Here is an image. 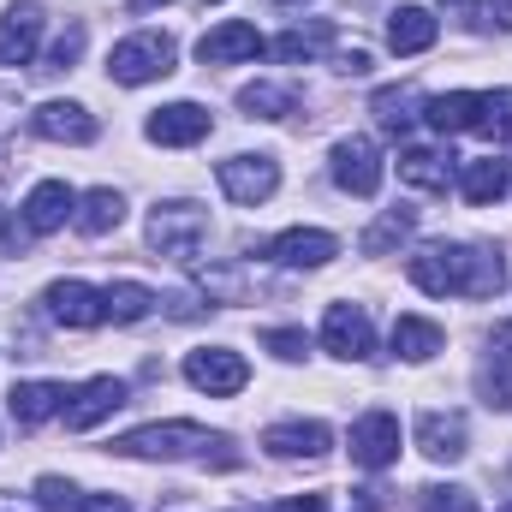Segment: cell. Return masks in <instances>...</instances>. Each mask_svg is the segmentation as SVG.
I'll return each instance as SVG.
<instances>
[{"label": "cell", "instance_id": "d6a6232c", "mask_svg": "<svg viewBox=\"0 0 512 512\" xmlns=\"http://www.w3.org/2000/svg\"><path fill=\"white\" fill-rule=\"evenodd\" d=\"M417 507L423 512H477V495L453 489V483H429V489H417Z\"/></svg>", "mask_w": 512, "mask_h": 512}, {"label": "cell", "instance_id": "44dd1931", "mask_svg": "<svg viewBox=\"0 0 512 512\" xmlns=\"http://www.w3.org/2000/svg\"><path fill=\"white\" fill-rule=\"evenodd\" d=\"M435 36H441V18L429 6H399L387 18V48L393 54H423V48H435Z\"/></svg>", "mask_w": 512, "mask_h": 512}, {"label": "cell", "instance_id": "60d3db41", "mask_svg": "<svg viewBox=\"0 0 512 512\" xmlns=\"http://www.w3.org/2000/svg\"><path fill=\"white\" fill-rule=\"evenodd\" d=\"M131 6H137V12H155V6H167V0H131Z\"/></svg>", "mask_w": 512, "mask_h": 512}, {"label": "cell", "instance_id": "836d02e7", "mask_svg": "<svg viewBox=\"0 0 512 512\" xmlns=\"http://www.w3.org/2000/svg\"><path fill=\"white\" fill-rule=\"evenodd\" d=\"M78 501H84V495H78L66 477H42V483H36V507L42 512H78Z\"/></svg>", "mask_w": 512, "mask_h": 512}, {"label": "cell", "instance_id": "e575fe53", "mask_svg": "<svg viewBox=\"0 0 512 512\" xmlns=\"http://www.w3.org/2000/svg\"><path fill=\"white\" fill-rule=\"evenodd\" d=\"M78 54H84V24H66V30H60V42L48 48V72H66Z\"/></svg>", "mask_w": 512, "mask_h": 512}, {"label": "cell", "instance_id": "7a4b0ae2", "mask_svg": "<svg viewBox=\"0 0 512 512\" xmlns=\"http://www.w3.org/2000/svg\"><path fill=\"white\" fill-rule=\"evenodd\" d=\"M120 459H215V465H239L227 435H209L203 423H143L114 441Z\"/></svg>", "mask_w": 512, "mask_h": 512}, {"label": "cell", "instance_id": "f35d334b", "mask_svg": "<svg viewBox=\"0 0 512 512\" xmlns=\"http://www.w3.org/2000/svg\"><path fill=\"white\" fill-rule=\"evenodd\" d=\"M268 512H328V501L322 495H292V501H280V507H268Z\"/></svg>", "mask_w": 512, "mask_h": 512}, {"label": "cell", "instance_id": "ac0fdd59", "mask_svg": "<svg viewBox=\"0 0 512 512\" xmlns=\"http://www.w3.org/2000/svg\"><path fill=\"white\" fill-rule=\"evenodd\" d=\"M36 42H42V6L36 0L6 6V18H0V66H24L36 54Z\"/></svg>", "mask_w": 512, "mask_h": 512}, {"label": "cell", "instance_id": "f546056e", "mask_svg": "<svg viewBox=\"0 0 512 512\" xmlns=\"http://www.w3.org/2000/svg\"><path fill=\"white\" fill-rule=\"evenodd\" d=\"M411 227H417V209H405V203H399V209H387L382 221L364 233V251H370V256H387L399 239H411Z\"/></svg>", "mask_w": 512, "mask_h": 512}, {"label": "cell", "instance_id": "52a82bcc", "mask_svg": "<svg viewBox=\"0 0 512 512\" xmlns=\"http://www.w3.org/2000/svg\"><path fill=\"white\" fill-rule=\"evenodd\" d=\"M382 149L370 143V137H340L334 143V185L346 191V197H376L382 191Z\"/></svg>", "mask_w": 512, "mask_h": 512}, {"label": "cell", "instance_id": "ab89813d", "mask_svg": "<svg viewBox=\"0 0 512 512\" xmlns=\"http://www.w3.org/2000/svg\"><path fill=\"white\" fill-rule=\"evenodd\" d=\"M441 6H447V12H465V18H471V6H477V0H441Z\"/></svg>", "mask_w": 512, "mask_h": 512}, {"label": "cell", "instance_id": "8fae6325", "mask_svg": "<svg viewBox=\"0 0 512 512\" xmlns=\"http://www.w3.org/2000/svg\"><path fill=\"white\" fill-rule=\"evenodd\" d=\"M399 459V417L393 411H364L352 423V465L364 471H387Z\"/></svg>", "mask_w": 512, "mask_h": 512}, {"label": "cell", "instance_id": "30bf717a", "mask_svg": "<svg viewBox=\"0 0 512 512\" xmlns=\"http://www.w3.org/2000/svg\"><path fill=\"white\" fill-rule=\"evenodd\" d=\"M256 54H268V42H262V30L245 24V18H221L215 30L197 36V60L203 66H233V60H256Z\"/></svg>", "mask_w": 512, "mask_h": 512}, {"label": "cell", "instance_id": "7c38bea8", "mask_svg": "<svg viewBox=\"0 0 512 512\" xmlns=\"http://www.w3.org/2000/svg\"><path fill=\"white\" fill-rule=\"evenodd\" d=\"M120 405H126V382H120V376H96V382H84L72 399H66V411H60V417H66V429H72V435H84V429L108 423Z\"/></svg>", "mask_w": 512, "mask_h": 512}, {"label": "cell", "instance_id": "9a60e30c", "mask_svg": "<svg viewBox=\"0 0 512 512\" xmlns=\"http://www.w3.org/2000/svg\"><path fill=\"white\" fill-rule=\"evenodd\" d=\"M417 447H423L435 465H459L465 447H471V429H465L459 411H423V417H417Z\"/></svg>", "mask_w": 512, "mask_h": 512}, {"label": "cell", "instance_id": "4dcf8cb0", "mask_svg": "<svg viewBox=\"0 0 512 512\" xmlns=\"http://www.w3.org/2000/svg\"><path fill=\"white\" fill-rule=\"evenodd\" d=\"M417 108H423L417 90H376V120L387 131H411L417 126Z\"/></svg>", "mask_w": 512, "mask_h": 512}, {"label": "cell", "instance_id": "484cf974", "mask_svg": "<svg viewBox=\"0 0 512 512\" xmlns=\"http://www.w3.org/2000/svg\"><path fill=\"white\" fill-rule=\"evenodd\" d=\"M441 346H447V334H441L435 322H423V316H399V322H393V352H399L405 364H429Z\"/></svg>", "mask_w": 512, "mask_h": 512}, {"label": "cell", "instance_id": "6da1fadb", "mask_svg": "<svg viewBox=\"0 0 512 512\" xmlns=\"http://www.w3.org/2000/svg\"><path fill=\"white\" fill-rule=\"evenodd\" d=\"M405 274L429 298H495L507 286V262L495 251H471V245H423L405 262Z\"/></svg>", "mask_w": 512, "mask_h": 512}, {"label": "cell", "instance_id": "7402d4cb", "mask_svg": "<svg viewBox=\"0 0 512 512\" xmlns=\"http://www.w3.org/2000/svg\"><path fill=\"white\" fill-rule=\"evenodd\" d=\"M66 387L60 382H18L12 393H6V405H12V417L24 423V429H36V423H48V417H60L66 411Z\"/></svg>", "mask_w": 512, "mask_h": 512}, {"label": "cell", "instance_id": "8d00e7d4", "mask_svg": "<svg viewBox=\"0 0 512 512\" xmlns=\"http://www.w3.org/2000/svg\"><path fill=\"white\" fill-rule=\"evenodd\" d=\"M471 24L477 30H512V0H477L471 6Z\"/></svg>", "mask_w": 512, "mask_h": 512}, {"label": "cell", "instance_id": "f1b7e54d", "mask_svg": "<svg viewBox=\"0 0 512 512\" xmlns=\"http://www.w3.org/2000/svg\"><path fill=\"white\" fill-rule=\"evenodd\" d=\"M102 298H108V322H143V316L155 310V292H149V286H137V280L108 286Z\"/></svg>", "mask_w": 512, "mask_h": 512}, {"label": "cell", "instance_id": "1f68e13d", "mask_svg": "<svg viewBox=\"0 0 512 512\" xmlns=\"http://www.w3.org/2000/svg\"><path fill=\"white\" fill-rule=\"evenodd\" d=\"M239 108L256 114V120H286L298 102H292V90H280V84H251V90H239Z\"/></svg>", "mask_w": 512, "mask_h": 512}, {"label": "cell", "instance_id": "83f0119b", "mask_svg": "<svg viewBox=\"0 0 512 512\" xmlns=\"http://www.w3.org/2000/svg\"><path fill=\"white\" fill-rule=\"evenodd\" d=\"M328 42H334V24H304V30L274 36V42H268V54H274V60H316Z\"/></svg>", "mask_w": 512, "mask_h": 512}, {"label": "cell", "instance_id": "7bdbcfd3", "mask_svg": "<svg viewBox=\"0 0 512 512\" xmlns=\"http://www.w3.org/2000/svg\"><path fill=\"white\" fill-rule=\"evenodd\" d=\"M274 6H304V0H274Z\"/></svg>", "mask_w": 512, "mask_h": 512}, {"label": "cell", "instance_id": "ba28073f", "mask_svg": "<svg viewBox=\"0 0 512 512\" xmlns=\"http://www.w3.org/2000/svg\"><path fill=\"white\" fill-rule=\"evenodd\" d=\"M322 346H328L334 358H346V364H364V358L376 352V328H370L364 304H328V316H322Z\"/></svg>", "mask_w": 512, "mask_h": 512}, {"label": "cell", "instance_id": "3957f363", "mask_svg": "<svg viewBox=\"0 0 512 512\" xmlns=\"http://www.w3.org/2000/svg\"><path fill=\"white\" fill-rule=\"evenodd\" d=\"M173 60H179L173 36H161V30H137V36H126V42L108 54V78H114V84H126V90H137V84L167 78V72H173Z\"/></svg>", "mask_w": 512, "mask_h": 512}, {"label": "cell", "instance_id": "e0dca14e", "mask_svg": "<svg viewBox=\"0 0 512 512\" xmlns=\"http://www.w3.org/2000/svg\"><path fill=\"white\" fill-rule=\"evenodd\" d=\"M30 126H36V137H54V143H96V131H102L84 102H42L30 114Z\"/></svg>", "mask_w": 512, "mask_h": 512}, {"label": "cell", "instance_id": "277c9868", "mask_svg": "<svg viewBox=\"0 0 512 512\" xmlns=\"http://www.w3.org/2000/svg\"><path fill=\"white\" fill-rule=\"evenodd\" d=\"M203 239H209V209H197V203H161V209L149 215V245L161 256L191 262Z\"/></svg>", "mask_w": 512, "mask_h": 512}, {"label": "cell", "instance_id": "5b68a950", "mask_svg": "<svg viewBox=\"0 0 512 512\" xmlns=\"http://www.w3.org/2000/svg\"><path fill=\"white\" fill-rule=\"evenodd\" d=\"M185 382L197 387V393H209V399H233L251 382V364L239 352H227V346H203V352L185 358Z\"/></svg>", "mask_w": 512, "mask_h": 512}, {"label": "cell", "instance_id": "d6986e66", "mask_svg": "<svg viewBox=\"0 0 512 512\" xmlns=\"http://www.w3.org/2000/svg\"><path fill=\"white\" fill-rule=\"evenodd\" d=\"M72 209H78V191L60 185V179H42V185L24 197V227H30V233H60V227L72 221Z\"/></svg>", "mask_w": 512, "mask_h": 512}, {"label": "cell", "instance_id": "cb8c5ba5", "mask_svg": "<svg viewBox=\"0 0 512 512\" xmlns=\"http://www.w3.org/2000/svg\"><path fill=\"white\" fill-rule=\"evenodd\" d=\"M512 185V167L507 161H495V155H483V161H465L459 167V197L465 203H477V209H489V203H501Z\"/></svg>", "mask_w": 512, "mask_h": 512}, {"label": "cell", "instance_id": "4316f807", "mask_svg": "<svg viewBox=\"0 0 512 512\" xmlns=\"http://www.w3.org/2000/svg\"><path fill=\"white\" fill-rule=\"evenodd\" d=\"M399 179L423 185V191H447L453 185V155H441V149H405L399 155Z\"/></svg>", "mask_w": 512, "mask_h": 512}, {"label": "cell", "instance_id": "ffe728a7", "mask_svg": "<svg viewBox=\"0 0 512 512\" xmlns=\"http://www.w3.org/2000/svg\"><path fill=\"white\" fill-rule=\"evenodd\" d=\"M262 447L274 459H322L334 447V435H328V423H274L262 435Z\"/></svg>", "mask_w": 512, "mask_h": 512}, {"label": "cell", "instance_id": "603a6c76", "mask_svg": "<svg viewBox=\"0 0 512 512\" xmlns=\"http://www.w3.org/2000/svg\"><path fill=\"white\" fill-rule=\"evenodd\" d=\"M483 399L495 411H512V322H495L489 334V364H483Z\"/></svg>", "mask_w": 512, "mask_h": 512}, {"label": "cell", "instance_id": "4fadbf2b", "mask_svg": "<svg viewBox=\"0 0 512 512\" xmlns=\"http://www.w3.org/2000/svg\"><path fill=\"white\" fill-rule=\"evenodd\" d=\"M209 108H197V102H167V108H155L149 114V143H161V149H191V143H203L209 137Z\"/></svg>", "mask_w": 512, "mask_h": 512}, {"label": "cell", "instance_id": "74e56055", "mask_svg": "<svg viewBox=\"0 0 512 512\" xmlns=\"http://www.w3.org/2000/svg\"><path fill=\"white\" fill-rule=\"evenodd\" d=\"M78 512H131V507L120 501V495H84V501H78Z\"/></svg>", "mask_w": 512, "mask_h": 512}, {"label": "cell", "instance_id": "8992f818", "mask_svg": "<svg viewBox=\"0 0 512 512\" xmlns=\"http://www.w3.org/2000/svg\"><path fill=\"white\" fill-rule=\"evenodd\" d=\"M215 179H221V191H227L233 203L256 209V203H268V197L280 191V161H274V155H233V161L215 167Z\"/></svg>", "mask_w": 512, "mask_h": 512}, {"label": "cell", "instance_id": "b9f144b4", "mask_svg": "<svg viewBox=\"0 0 512 512\" xmlns=\"http://www.w3.org/2000/svg\"><path fill=\"white\" fill-rule=\"evenodd\" d=\"M6 233H12V215H6V209H0V239H6Z\"/></svg>", "mask_w": 512, "mask_h": 512}, {"label": "cell", "instance_id": "9c48e42d", "mask_svg": "<svg viewBox=\"0 0 512 512\" xmlns=\"http://www.w3.org/2000/svg\"><path fill=\"white\" fill-rule=\"evenodd\" d=\"M42 304H48V316L60 328H102L108 322V298L96 286H84V280H54L42 292Z\"/></svg>", "mask_w": 512, "mask_h": 512}, {"label": "cell", "instance_id": "d4e9b609", "mask_svg": "<svg viewBox=\"0 0 512 512\" xmlns=\"http://www.w3.org/2000/svg\"><path fill=\"white\" fill-rule=\"evenodd\" d=\"M120 221H126V197H120V191H108V185H102V191H84V197H78V209H72V227H78V233H90V239L114 233Z\"/></svg>", "mask_w": 512, "mask_h": 512}, {"label": "cell", "instance_id": "ee69618b", "mask_svg": "<svg viewBox=\"0 0 512 512\" xmlns=\"http://www.w3.org/2000/svg\"><path fill=\"white\" fill-rule=\"evenodd\" d=\"M507 512H512V507H507Z\"/></svg>", "mask_w": 512, "mask_h": 512}, {"label": "cell", "instance_id": "2e32d148", "mask_svg": "<svg viewBox=\"0 0 512 512\" xmlns=\"http://www.w3.org/2000/svg\"><path fill=\"white\" fill-rule=\"evenodd\" d=\"M483 108H489V90H453V96H429L423 120L441 137H453V131H483Z\"/></svg>", "mask_w": 512, "mask_h": 512}, {"label": "cell", "instance_id": "5bb4252c", "mask_svg": "<svg viewBox=\"0 0 512 512\" xmlns=\"http://www.w3.org/2000/svg\"><path fill=\"white\" fill-rule=\"evenodd\" d=\"M268 262H280V268H322V262H334L340 256V239L334 233H322V227H292V233H280V239H268Z\"/></svg>", "mask_w": 512, "mask_h": 512}, {"label": "cell", "instance_id": "d590c367", "mask_svg": "<svg viewBox=\"0 0 512 512\" xmlns=\"http://www.w3.org/2000/svg\"><path fill=\"white\" fill-rule=\"evenodd\" d=\"M262 346H268L274 358H286V364H298V358L310 352V340H304L298 328H268V334H262Z\"/></svg>", "mask_w": 512, "mask_h": 512}]
</instances>
